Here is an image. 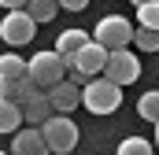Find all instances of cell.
<instances>
[{
  "mask_svg": "<svg viewBox=\"0 0 159 155\" xmlns=\"http://www.w3.org/2000/svg\"><path fill=\"white\" fill-rule=\"evenodd\" d=\"M129 44H137L141 52H156L159 48V30H133V37H129Z\"/></svg>",
  "mask_w": 159,
  "mask_h": 155,
  "instance_id": "obj_19",
  "label": "cell"
},
{
  "mask_svg": "<svg viewBox=\"0 0 159 155\" xmlns=\"http://www.w3.org/2000/svg\"><path fill=\"white\" fill-rule=\"evenodd\" d=\"M129 37H133V26H129V19H122V15H104V19L96 22V30H93V41H96L100 48H107V52L126 48Z\"/></svg>",
  "mask_w": 159,
  "mask_h": 155,
  "instance_id": "obj_4",
  "label": "cell"
},
{
  "mask_svg": "<svg viewBox=\"0 0 159 155\" xmlns=\"http://www.w3.org/2000/svg\"><path fill=\"white\" fill-rule=\"evenodd\" d=\"M137 115L144 118V122H156V118H159V92H156V89H148V92L137 100Z\"/></svg>",
  "mask_w": 159,
  "mask_h": 155,
  "instance_id": "obj_15",
  "label": "cell"
},
{
  "mask_svg": "<svg viewBox=\"0 0 159 155\" xmlns=\"http://www.w3.org/2000/svg\"><path fill=\"white\" fill-rule=\"evenodd\" d=\"M7 155H52L41 140L37 126H26V129H15V140H11V152Z\"/></svg>",
  "mask_w": 159,
  "mask_h": 155,
  "instance_id": "obj_9",
  "label": "cell"
},
{
  "mask_svg": "<svg viewBox=\"0 0 159 155\" xmlns=\"http://www.w3.org/2000/svg\"><path fill=\"white\" fill-rule=\"evenodd\" d=\"M19 115H22V122H30V126H41L44 118L52 115V107H48V100H44V92H41V89L19 104Z\"/></svg>",
  "mask_w": 159,
  "mask_h": 155,
  "instance_id": "obj_10",
  "label": "cell"
},
{
  "mask_svg": "<svg viewBox=\"0 0 159 155\" xmlns=\"http://www.w3.org/2000/svg\"><path fill=\"white\" fill-rule=\"evenodd\" d=\"M0 155H7V152H0Z\"/></svg>",
  "mask_w": 159,
  "mask_h": 155,
  "instance_id": "obj_23",
  "label": "cell"
},
{
  "mask_svg": "<svg viewBox=\"0 0 159 155\" xmlns=\"http://www.w3.org/2000/svg\"><path fill=\"white\" fill-rule=\"evenodd\" d=\"M26 78H30L37 89H48V85H56V81L67 78V67H63V59H59L56 52H37V55L26 63Z\"/></svg>",
  "mask_w": 159,
  "mask_h": 155,
  "instance_id": "obj_5",
  "label": "cell"
},
{
  "mask_svg": "<svg viewBox=\"0 0 159 155\" xmlns=\"http://www.w3.org/2000/svg\"><path fill=\"white\" fill-rule=\"evenodd\" d=\"M37 129H41L44 148H48V152H56V155L74 152V144H78V126H74L67 115H48Z\"/></svg>",
  "mask_w": 159,
  "mask_h": 155,
  "instance_id": "obj_2",
  "label": "cell"
},
{
  "mask_svg": "<svg viewBox=\"0 0 159 155\" xmlns=\"http://www.w3.org/2000/svg\"><path fill=\"white\" fill-rule=\"evenodd\" d=\"M133 4H148V0H133Z\"/></svg>",
  "mask_w": 159,
  "mask_h": 155,
  "instance_id": "obj_22",
  "label": "cell"
},
{
  "mask_svg": "<svg viewBox=\"0 0 159 155\" xmlns=\"http://www.w3.org/2000/svg\"><path fill=\"white\" fill-rule=\"evenodd\" d=\"M19 126H22L19 104H11V100H0V133H15Z\"/></svg>",
  "mask_w": 159,
  "mask_h": 155,
  "instance_id": "obj_14",
  "label": "cell"
},
{
  "mask_svg": "<svg viewBox=\"0 0 159 155\" xmlns=\"http://www.w3.org/2000/svg\"><path fill=\"white\" fill-rule=\"evenodd\" d=\"M85 41H89V33H85V30H63L52 52H56V55H74L81 44H85Z\"/></svg>",
  "mask_w": 159,
  "mask_h": 155,
  "instance_id": "obj_12",
  "label": "cell"
},
{
  "mask_svg": "<svg viewBox=\"0 0 159 155\" xmlns=\"http://www.w3.org/2000/svg\"><path fill=\"white\" fill-rule=\"evenodd\" d=\"M44 100H48L52 115H70V111L81 104V89H78V85H70V81L63 78V81H56V85H48Z\"/></svg>",
  "mask_w": 159,
  "mask_h": 155,
  "instance_id": "obj_8",
  "label": "cell"
},
{
  "mask_svg": "<svg viewBox=\"0 0 159 155\" xmlns=\"http://www.w3.org/2000/svg\"><path fill=\"white\" fill-rule=\"evenodd\" d=\"M78 107H89V115H115L122 107V89L107 78H89L81 85V104Z\"/></svg>",
  "mask_w": 159,
  "mask_h": 155,
  "instance_id": "obj_1",
  "label": "cell"
},
{
  "mask_svg": "<svg viewBox=\"0 0 159 155\" xmlns=\"http://www.w3.org/2000/svg\"><path fill=\"white\" fill-rule=\"evenodd\" d=\"M100 74L107 78V81H115L119 89H122V85H133V81L141 78V59H137L129 48H115V52H107Z\"/></svg>",
  "mask_w": 159,
  "mask_h": 155,
  "instance_id": "obj_3",
  "label": "cell"
},
{
  "mask_svg": "<svg viewBox=\"0 0 159 155\" xmlns=\"http://www.w3.org/2000/svg\"><path fill=\"white\" fill-rule=\"evenodd\" d=\"M0 78H26V59L22 55H0Z\"/></svg>",
  "mask_w": 159,
  "mask_h": 155,
  "instance_id": "obj_16",
  "label": "cell"
},
{
  "mask_svg": "<svg viewBox=\"0 0 159 155\" xmlns=\"http://www.w3.org/2000/svg\"><path fill=\"white\" fill-rule=\"evenodd\" d=\"M37 85L30 78H0V100H11V104H22L26 96H34Z\"/></svg>",
  "mask_w": 159,
  "mask_h": 155,
  "instance_id": "obj_11",
  "label": "cell"
},
{
  "mask_svg": "<svg viewBox=\"0 0 159 155\" xmlns=\"http://www.w3.org/2000/svg\"><path fill=\"white\" fill-rule=\"evenodd\" d=\"M137 22H141L144 30H159V0L137 4Z\"/></svg>",
  "mask_w": 159,
  "mask_h": 155,
  "instance_id": "obj_17",
  "label": "cell"
},
{
  "mask_svg": "<svg viewBox=\"0 0 159 155\" xmlns=\"http://www.w3.org/2000/svg\"><path fill=\"white\" fill-rule=\"evenodd\" d=\"M59 59H63V67H67V70H78L81 78H96L100 70H104L107 48H100L96 41L89 37V41H85V44L78 48V52H74V55H59Z\"/></svg>",
  "mask_w": 159,
  "mask_h": 155,
  "instance_id": "obj_6",
  "label": "cell"
},
{
  "mask_svg": "<svg viewBox=\"0 0 159 155\" xmlns=\"http://www.w3.org/2000/svg\"><path fill=\"white\" fill-rule=\"evenodd\" d=\"M119 155H152V140L148 137H126L119 144Z\"/></svg>",
  "mask_w": 159,
  "mask_h": 155,
  "instance_id": "obj_18",
  "label": "cell"
},
{
  "mask_svg": "<svg viewBox=\"0 0 159 155\" xmlns=\"http://www.w3.org/2000/svg\"><path fill=\"white\" fill-rule=\"evenodd\" d=\"M0 7H7V11H15V7H26V0H0Z\"/></svg>",
  "mask_w": 159,
  "mask_h": 155,
  "instance_id": "obj_21",
  "label": "cell"
},
{
  "mask_svg": "<svg viewBox=\"0 0 159 155\" xmlns=\"http://www.w3.org/2000/svg\"><path fill=\"white\" fill-rule=\"evenodd\" d=\"M0 37L7 41V44H30V41L37 37V22H34L22 7H15V11L4 15V22H0Z\"/></svg>",
  "mask_w": 159,
  "mask_h": 155,
  "instance_id": "obj_7",
  "label": "cell"
},
{
  "mask_svg": "<svg viewBox=\"0 0 159 155\" xmlns=\"http://www.w3.org/2000/svg\"><path fill=\"white\" fill-rule=\"evenodd\" d=\"M59 7H67V11H85L89 7V0H56Z\"/></svg>",
  "mask_w": 159,
  "mask_h": 155,
  "instance_id": "obj_20",
  "label": "cell"
},
{
  "mask_svg": "<svg viewBox=\"0 0 159 155\" xmlns=\"http://www.w3.org/2000/svg\"><path fill=\"white\" fill-rule=\"evenodd\" d=\"M34 22H48V19H56V11H59V4L56 0H26V7H22Z\"/></svg>",
  "mask_w": 159,
  "mask_h": 155,
  "instance_id": "obj_13",
  "label": "cell"
}]
</instances>
